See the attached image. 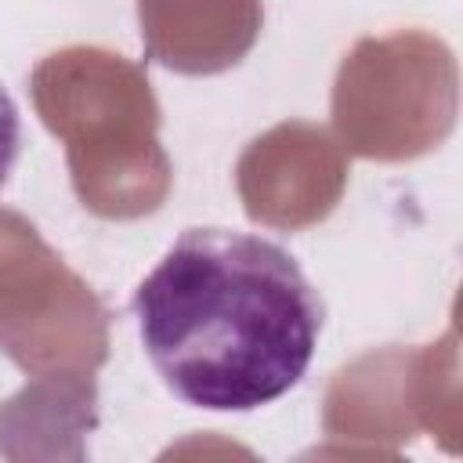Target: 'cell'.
Segmentation results:
<instances>
[{
	"label": "cell",
	"mask_w": 463,
	"mask_h": 463,
	"mask_svg": "<svg viewBox=\"0 0 463 463\" xmlns=\"http://www.w3.org/2000/svg\"><path fill=\"white\" fill-rule=\"evenodd\" d=\"M130 307L159 380L206 412H253L293 391L326 318L297 257L235 228L181 232Z\"/></svg>",
	"instance_id": "obj_1"
},
{
	"label": "cell",
	"mask_w": 463,
	"mask_h": 463,
	"mask_svg": "<svg viewBox=\"0 0 463 463\" xmlns=\"http://www.w3.org/2000/svg\"><path fill=\"white\" fill-rule=\"evenodd\" d=\"M18 152H22V116H18V105L7 94V87L0 83V192L14 174Z\"/></svg>",
	"instance_id": "obj_2"
}]
</instances>
